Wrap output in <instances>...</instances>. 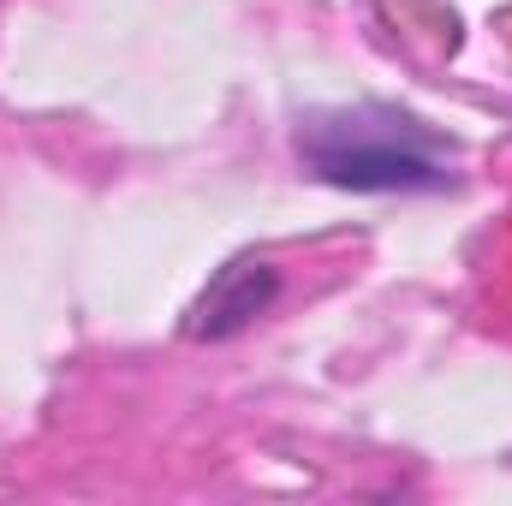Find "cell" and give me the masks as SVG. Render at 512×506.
Here are the masks:
<instances>
[{"label":"cell","mask_w":512,"mask_h":506,"mask_svg":"<svg viewBox=\"0 0 512 506\" xmlns=\"http://www.w3.org/2000/svg\"><path fill=\"white\" fill-rule=\"evenodd\" d=\"M441 137L411 114L358 108V114H316L298 131L304 167L334 191H447L453 173L441 167Z\"/></svg>","instance_id":"6da1fadb"},{"label":"cell","mask_w":512,"mask_h":506,"mask_svg":"<svg viewBox=\"0 0 512 506\" xmlns=\"http://www.w3.org/2000/svg\"><path fill=\"white\" fill-rule=\"evenodd\" d=\"M274 298H280V268H274L268 256H239V262H227V268L203 286V298L191 304L185 334H191V340H233V334L251 328Z\"/></svg>","instance_id":"7a4b0ae2"}]
</instances>
